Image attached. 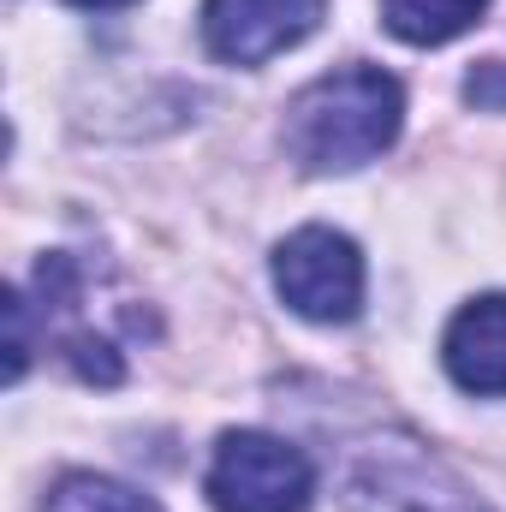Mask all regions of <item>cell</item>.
<instances>
[{"instance_id": "obj_1", "label": "cell", "mask_w": 506, "mask_h": 512, "mask_svg": "<svg viewBox=\"0 0 506 512\" xmlns=\"http://www.w3.org/2000/svg\"><path fill=\"white\" fill-rule=\"evenodd\" d=\"M405 120V90L381 66H340L304 84L286 108V155L304 173H352L393 149Z\"/></svg>"}, {"instance_id": "obj_2", "label": "cell", "mask_w": 506, "mask_h": 512, "mask_svg": "<svg viewBox=\"0 0 506 512\" xmlns=\"http://www.w3.org/2000/svg\"><path fill=\"white\" fill-rule=\"evenodd\" d=\"M346 512H489L429 447L411 435H370L340 459Z\"/></svg>"}, {"instance_id": "obj_3", "label": "cell", "mask_w": 506, "mask_h": 512, "mask_svg": "<svg viewBox=\"0 0 506 512\" xmlns=\"http://www.w3.org/2000/svg\"><path fill=\"white\" fill-rule=\"evenodd\" d=\"M215 512H304L316 495L310 459L262 429H227L215 441L209 477H203Z\"/></svg>"}, {"instance_id": "obj_4", "label": "cell", "mask_w": 506, "mask_h": 512, "mask_svg": "<svg viewBox=\"0 0 506 512\" xmlns=\"http://www.w3.org/2000/svg\"><path fill=\"white\" fill-rule=\"evenodd\" d=\"M274 292L304 322H352L364 310V256L334 227H298L274 251Z\"/></svg>"}, {"instance_id": "obj_5", "label": "cell", "mask_w": 506, "mask_h": 512, "mask_svg": "<svg viewBox=\"0 0 506 512\" xmlns=\"http://www.w3.org/2000/svg\"><path fill=\"white\" fill-rule=\"evenodd\" d=\"M328 0H203V48L227 66H262L322 24Z\"/></svg>"}, {"instance_id": "obj_6", "label": "cell", "mask_w": 506, "mask_h": 512, "mask_svg": "<svg viewBox=\"0 0 506 512\" xmlns=\"http://www.w3.org/2000/svg\"><path fill=\"white\" fill-rule=\"evenodd\" d=\"M441 364L447 376L477 393V399H506V292L471 298L447 334H441Z\"/></svg>"}, {"instance_id": "obj_7", "label": "cell", "mask_w": 506, "mask_h": 512, "mask_svg": "<svg viewBox=\"0 0 506 512\" xmlns=\"http://www.w3.org/2000/svg\"><path fill=\"white\" fill-rule=\"evenodd\" d=\"M483 12H489V0H381V24L411 48H441V42L465 36Z\"/></svg>"}, {"instance_id": "obj_8", "label": "cell", "mask_w": 506, "mask_h": 512, "mask_svg": "<svg viewBox=\"0 0 506 512\" xmlns=\"http://www.w3.org/2000/svg\"><path fill=\"white\" fill-rule=\"evenodd\" d=\"M42 512H161L149 495H137L131 483H114V477H96V471H66Z\"/></svg>"}, {"instance_id": "obj_9", "label": "cell", "mask_w": 506, "mask_h": 512, "mask_svg": "<svg viewBox=\"0 0 506 512\" xmlns=\"http://www.w3.org/2000/svg\"><path fill=\"white\" fill-rule=\"evenodd\" d=\"M6 322H12V346H6V382H18L30 370V352H36V334H30V298L12 286L6 292Z\"/></svg>"}, {"instance_id": "obj_10", "label": "cell", "mask_w": 506, "mask_h": 512, "mask_svg": "<svg viewBox=\"0 0 506 512\" xmlns=\"http://www.w3.org/2000/svg\"><path fill=\"white\" fill-rule=\"evenodd\" d=\"M465 102H471V108H489V114H506V60H483V66H471V78H465Z\"/></svg>"}, {"instance_id": "obj_11", "label": "cell", "mask_w": 506, "mask_h": 512, "mask_svg": "<svg viewBox=\"0 0 506 512\" xmlns=\"http://www.w3.org/2000/svg\"><path fill=\"white\" fill-rule=\"evenodd\" d=\"M72 6H90V12H108V6H131V0H72Z\"/></svg>"}]
</instances>
